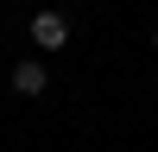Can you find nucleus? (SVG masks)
Returning <instances> with one entry per match:
<instances>
[{"instance_id":"1","label":"nucleus","mask_w":158,"mask_h":152,"mask_svg":"<svg viewBox=\"0 0 158 152\" xmlns=\"http://www.w3.org/2000/svg\"><path fill=\"white\" fill-rule=\"evenodd\" d=\"M32 44L38 51H63L70 44V19H63V13H38L32 19Z\"/></svg>"},{"instance_id":"2","label":"nucleus","mask_w":158,"mask_h":152,"mask_svg":"<svg viewBox=\"0 0 158 152\" xmlns=\"http://www.w3.org/2000/svg\"><path fill=\"white\" fill-rule=\"evenodd\" d=\"M44 89H51V76H44V63H38V57L13 63V95H25V101H32V95H44Z\"/></svg>"},{"instance_id":"3","label":"nucleus","mask_w":158,"mask_h":152,"mask_svg":"<svg viewBox=\"0 0 158 152\" xmlns=\"http://www.w3.org/2000/svg\"><path fill=\"white\" fill-rule=\"evenodd\" d=\"M152 51H158V32H152Z\"/></svg>"},{"instance_id":"4","label":"nucleus","mask_w":158,"mask_h":152,"mask_svg":"<svg viewBox=\"0 0 158 152\" xmlns=\"http://www.w3.org/2000/svg\"><path fill=\"white\" fill-rule=\"evenodd\" d=\"M0 89H6V82H0Z\"/></svg>"}]
</instances>
